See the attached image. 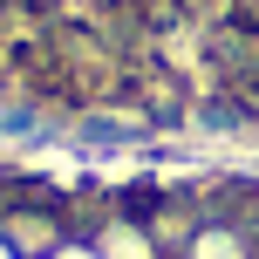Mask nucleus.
I'll return each instance as SVG.
<instances>
[{
  "instance_id": "obj_2",
  "label": "nucleus",
  "mask_w": 259,
  "mask_h": 259,
  "mask_svg": "<svg viewBox=\"0 0 259 259\" xmlns=\"http://www.w3.org/2000/svg\"><path fill=\"white\" fill-rule=\"evenodd\" d=\"M178 259H259V246H252L246 225L211 219V225H198V232L184 239V252H178Z\"/></svg>"
},
{
  "instance_id": "obj_1",
  "label": "nucleus",
  "mask_w": 259,
  "mask_h": 259,
  "mask_svg": "<svg viewBox=\"0 0 259 259\" xmlns=\"http://www.w3.org/2000/svg\"><path fill=\"white\" fill-rule=\"evenodd\" d=\"M89 246L103 252V259H164V252H157V232L143 219H123V211H109V219L96 225Z\"/></svg>"
},
{
  "instance_id": "obj_3",
  "label": "nucleus",
  "mask_w": 259,
  "mask_h": 259,
  "mask_svg": "<svg viewBox=\"0 0 259 259\" xmlns=\"http://www.w3.org/2000/svg\"><path fill=\"white\" fill-rule=\"evenodd\" d=\"M41 259H103V252H96L89 239H62V246H48Z\"/></svg>"
},
{
  "instance_id": "obj_4",
  "label": "nucleus",
  "mask_w": 259,
  "mask_h": 259,
  "mask_svg": "<svg viewBox=\"0 0 259 259\" xmlns=\"http://www.w3.org/2000/svg\"><path fill=\"white\" fill-rule=\"evenodd\" d=\"M0 259H27V252H21V246H14V239H0Z\"/></svg>"
}]
</instances>
